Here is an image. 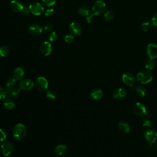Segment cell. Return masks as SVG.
Instances as JSON below:
<instances>
[{
    "label": "cell",
    "instance_id": "obj_40",
    "mask_svg": "<svg viewBox=\"0 0 157 157\" xmlns=\"http://www.w3.org/2000/svg\"><path fill=\"white\" fill-rule=\"evenodd\" d=\"M44 30L46 31H47V32H49V31H51L52 29H53V25L50 24H46L44 27Z\"/></svg>",
    "mask_w": 157,
    "mask_h": 157
},
{
    "label": "cell",
    "instance_id": "obj_6",
    "mask_svg": "<svg viewBox=\"0 0 157 157\" xmlns=\"http://www.w3.org/2000/svg\"><path fill=\"white\" fill-rule=\"evenodd\" d=\"M36 87L39 92H44L47 90L49 85L47 80L44 77H39L35 83Z\"/></svg>",
    "mask_w": 157,
    "mask_h": 157
},
{
    "label": "cell",
    "instance_id": "obj_30",
    "mask_svg": "<svg viewBox=\"0 0 157 157\" xmlns=\"http://www.w3.org/2000/svg\"><path fill=\"white\" fill-rule=\"evenodd\" d=\"M43 4L47 6V7H50L55 5L56 3V0H42Z\"/></svg>",
    "mask_w": 157,
    "mask_h": 157
},
{
    "label": "cell",
    "instance_id": "obj_39",
    "mask_svg": "<svg viewBox=\"0 0 157 157\" xmlns=\"http://www.w3.org/2000/svg\"><path fill=\"white\" fill-rule=\"evenodd\" d=\"M151 24L153 26L157 27V13H156L151 19Z\"/></svg>",
    "mask_w": 157,
    "mask_h": 157
},
{
    "label": "cell",
    "instance_id": "obj_33",
    "mask_svg": "<svg viewBox=\"0 0 157 157\" xmlns=\"http://www.w3.org/2000/svg\"><path fill=\"white\" fill-rule=\"evenodd\" d=\"M58 39L57 34L55 32H52L49 36V39L50 42H55Z\"/></svg>",
    "mask_w": 157,
    "mask_h": 157
},
{
    "label": "cell",
    "instance_id": "obj_16",
    "mask_svg": "<svg viewBox=\"0 0 157 157\" xmlns=\"http://www.w3.org/2000/svg\"><path fill=\"white\" fill-rule=\"evenodd\" d=\"M126 90L124 88H120L116 89L114 92L112 94V97L116 100H120L126 96Z\"/></svg>",
    "mask_w": 157,
    "mask_h": 157
},
{
    "label": "cell",
    "instance_id": "obj_28",
    "mask_svg": "<svg viewBox=\"0 0 157 157\" xmlns=\"http://www.w3.org/2000/svg\"><path fill=\"white\" fill-rule=\"evenodd\" d=\"M16 79L14 77L9 78L6 82V88H11L16 86Z\"/></svg>",
    "mask_w": 157,
    "mask_h": 157
},
{
    "label": "cell",
    "instance_id": "obj_38",
    "mask_svg": "<svg viewBox=\"0 0 157 157\" xmlns=\"http://www.w3.org/2000/svg\"><path fill=\"white\" fill-rule=\"evenodd\" d=\"M142 126H145V127H149L151 126V121L149 119L146 118L145 119L143 122H142Z\"/></svg>",
    "mask_w": 157,
    "mask_h": 157
},
{
    "label": "cell",
    "instance_id": "obj_14",
    "mask_svg": "<svg viewBox=\"0 0 157 157\" xmlns=\"http://www.w3.org/2000/svg\"><path fill=\"white\" fill-rule=\"evenodd\" d=\"M6 90L8 93V96L9 98H15L19 96L21 89L19 87L14 86L11 88H6Z\"/></svg>",
    "mask_w": 157,
    "mask_h": 157
},
{
    "label": "cell",
    "instance_id": "obj_32",
    "mask_svg": "<svg viewBox=\"0 0 157 157\" xmlns=\"http://www.w3.org/2000/svg\"><path fill=\"white\" fill-rule=\"evenodd\" d=\"M46 96L50 100H54L56 99V93L51 90H48L46 92Z\"/></svg>",
    "mask_w": 157,
    "mask_h": 157
},
{
    "label": "cell",
    "instance_id": "obj_11",
    "mask_svg": "<svg viewBox=\"0 0 157 157\" xmlns=\"http://www.w3.org/2000/svg\"><path fill=\"white\" fill-rule=\"evenodd\" d=\"M41 52L44 56H49L50 55L52 51V45L49 42H44L41 46Z\"/></svg>",
    "mask_w": 157,
    "mask_h": 157
},
{
    "label": "cell",
    "instance_id": "obj_9",
    "mask_svg": "<svg viewBox=\"0 0 157 157\" xmlns=\"http://www.w3.org/2000/svg\"><path fill=\"white\" fill-rule=\"evenodd\" d=\"M31 13L35 16H40L44 11V8L39 3H33L29 6Z\"/></svg>",
    "mask_w": 157,
    "mask_h": 157
},
{
    "label": "cell",
    "instance_id": "obj_41",
    "mask_svg": "<svg viewBox=\"0 0 157 157\" xmlns=\"http://www.w3.org/2000/svg\"><path fill=\"white\" fill-rule=\"evenodd\" d=\"M95 16V14L93 13L92 14H91L90 16H89L88 17H86V21L87 23H91L92 21V19L93 17V16Z\"/></svg>",
    "mask_w": 157,
    "mask_h": 157
},
{
    "label": "cell",
    "instance_id": "obj_13",
    "mask_svg": "<svg viewBox=\"0 0 157 157\" xmlns=\"http://www.w3.org/2000/svg\"><path fill=\"white\" fill-rule=\"evenodd\" d=\"M70 32L75 35V36H79L82 32V28L80 25L77 22H73L70 24L69 27Z\"/></svg>",
    "mask_w": 157,
    "mask_h": 157
},
{
    "label": "cell",
    "instance_id": "obj_2",
    "mask_svg": "<svg viewBox=\"0 0 157 157\" xmlns=\"http://www.w3.org/2000/svg\"><path fill=\"white\" fill-rule=\"evenodd\" d=\"M137 79L140 83L142 84H147L152 80L153 76L150 72L144 70L140 71L137 74Z\"/></svg>",
    "mask_w": 157,
    "mask_h": 157
},
{
    "label": "cell",
    "instance_id": "obj_25",
    "mask_svg": "<svg viewBox=\"0 0 157 157\" xmlns=\"http://www.w3.org/2000/svg\"><path fill=\"white\" fill-rule=\"evenodd\" d=\"M114 16H115L114 12L110 10V11H108L107 12H106V13L104 14V19H105L106 21L109 22V21H112V20L114 19Z\"/></svg>",
    "mask_w": 157,
    "mask_h": 157
},
{
    "label": "cell",
    "instance_id": "obj_17",
    "mask_svg": "<svg viewBox=\"0 0 157 157\" xmlns=\"http://www.w3.org/2000/svg\"><path fill=\"white\" fill-rule=\"evenodd\" d=\"M13 76L16 80H21L25 76V71L22 68H16L14 71Z\"/></svg>",
    "mask_w": 157,
    "mask_h": 157
},
{
    "label": "cell",
    "instance_id": "obj_7",
    "mask_svg": "<svg viewBox=\"0 0 157 157\" xmlns=\"http://www.w3.org/2000/svg\"><path fill=\"white\" fill-rule=\"evenodd\" d=\"M34 85L35 84L31 79H26L21 80L19 87L21 90L24 91H30L33 88Z\"/></svg>",
    "mask_w": 157,
    "mask_h": 157
},
{
    "label": "cell",
    "instance_id": "obj_1",
    "mask_svg": "<svg viewBox=\"0 0 157 157\" xmlns=\"http://www.w3.org/2000/svg\"><path fill=\"white\" fill-rule=\"evenodd\" d=\"M27 135L26 127L22 123L17 124L13 129V136L18 140L24 139Z\"/></svg>",
    "mask_w": 157,
    "mask_h": 157
},
{
    "label": "cell",
    "instance_id": "obj_3",
    "mask_svg": "<svg viewBox=\"0 0 157 157\" xmlns=\"http://www.w3.org/2000/svg\"><path fill=\"white\" fill-rule=\"evenodd\" d=\"M106 8L105 3L102 0H98L96 2L92 7V13L95 16H100L102 15Z\"/></svg>",
    "mask_w": 157,
    "mask_h": 157
},
{
    "label": "cell",
    "instance_id": "obj_15",
    "mask_svg": "<svg viewBox=\"0 0 157 157\" xmlns=\"http://www.w3.org/2000/svg\"><path fill=\"white\" fill-rule=\"evenodd\" d=\"M9 7L11 8V9L15 13H19V12H22L23 9H24V6L22 5V4L17 1V0H13L9 5Z\"/></svg>",
    "mask_w": 157,
    "mask_h": 157
},
{
    "label": "cell",
    "instance_id": "obj_27",
    "mask_svg": "<svg viewBox=\"0 0 157 157\" xmlns=\"http://www.w3.org/2000/svg\"><path fill=\"white\" fill-rule=\"evenodd\" d=\"M136 92H137V93L139 96L143 97V96H144L146 95L147 90H146V88L144 86L139 85L136 88Z\"/></svg>",
    "mask_w": 157,
    "mask_h": 157
},
{
    "label": "cell",
    "instance_id": "obj_23",
    "mask_svg": "<svg viewBox=\"0 0 157 157\" xmlns=\"http://www.w3.org/2000/svg\"><path fill=\"white\" fill-rule=\"evenodd\" d=\"M3 105L8 110H13L16 107L15 103L10 99H7L5 101H4Z\"/></svg>",
    "mask_w": 157,
    "mask_h": 157
},
{
    "label": "cell",
    "instance_id": "obj_5",
    "mask_svg": "<svg viewBox=\"0 0 157 157\" xmlns=\"http://www.w3.org/2000/svg\"><path fill=\"white\" fill-rule=\"evenodd\" d=\"M133 112L134 113L139 116V117H142V116H147L148 115H149L147 112V110L145 107L140 103H136L134 106H133Z\"/></svg>",
    "mask_w": 157,
    "mask_h": 157
},
{
    "label": "cell",
    "instance_id": "obj_26",
    "mask_svg": "<svg viewBox=\"0 0 157 157\" xmlns=\"http://www.w3.org/2000/svg\"><path fill=\"white\" fill-rule=\"evenodd\" d=\"M152 26H153V25L151 23H150L149 22H146L142 24L141 28L144 32H149L151 30Z\"/></svg>",
    "mask_w": 157,
    "mask_h": 157
},
{
    "label": "cell",
    "instance_id": "obj_42",
    "mask_svg": "<svg viewBox=\"0 0 157 157\" xmlns=\"http://www.w3.org/2000/svg\"><path fill=\"white\" fill-rule=\"evenodd\" d=\"M156 148H157V144H156Z\"/></svg>",
    "mask_w": 157,
    "mask_h": 157
},
{
    "label": "cell",
    "instance_id": "obj_20",
    "mask_svg": "<svg viewBox=\"0 0 157 157\" xmlns=\"http://www.w3.org/2000/svg\"><path fill=\"white\" fill-rule=\"evenodd\" d=\"M78 13L80 16H84L86 17H88L89 16L93 14V13H92L91 11V9L88 7L85 6L79 8V9H78Z\"/></svg>",
    "mask_w": 157,
    "mask_h": 157
},
{
    "label": "cell",
    "instance_id": "obj_4",
    "mask_svg": "<svg viewBox=\"0 0 157 157\" xmlns=\"http://www.w3.org/2000/svg\"><path fill=\"white\" fill-rule=\"evenodd\" d=\"M1 149L2 153L5 156L9 157L13 154L14 147L13 143H11V142L6 141L2 144Z\"/></svg>",
    "mask_w": 157,
    "mask_h": 157
},
{
    "label": "cell",
    "instance_id": "obj_36",
    "mask_svg": "<svg viewBox=\"0 0 157 157\" xmlns=\"http://www.w3.org/2000/svg\"><path fill=\"white\" fill-rule=\"evenodd\" d=\"M22 13L23 14V15H24V16H29V15L30 14V13H31V11H30V9L29 7H28V8H27V7H24V9H23V10H22Z\"/></svg>",
    "mask_w": 157,
    "mask_h": 157
},
{
    "label": "cell",
    "instance_id": "obj_21",
    "mask_svg": "<svg viewBox=\"0 0 157 157\" xmlns=\"http://www.w3.org/2000/svg\"><path fill=\"white\" fill-rule=\"evenodd\" d=\"M103 92L101 89H95L91 93V96L93 99L99 100L103 96Z\"/></svg>",
    "mask_w": 157,
    "mask_h": 157
},
{
    "label": "cell",
    "instance_id": "obj_8",
    "mask_svg": "<svg viewBox=\"0 0 157 157\" xmlns=\"http://www.w3.org/2000/svg\"><path fill=\"white\" fill-rule=\"evenodd\" d=\"M144 137L150 144H153L157 140V132L154 129H148L144 133Z\"/></svg>",
    "mask_w": 157,
    "mask_h": 157
},
{
    "label": "cell",
    "instance_id": "obj_24",
    "mask_svg": "<svg viewBox=\"0 0 157 157\" xmlns=\"http://www.w3.org/2000/svg\"><path fill=\"white\" fill-rule=\"evenodd\" d=\"M11 50L10 48L8 46H4L0 47V55H1L2 57H6L9 55L10 54Z\"/></svg>",
    "mask_w": 157,
    "mask_h": 157
},
{
    "label": "cell",
    "instance_id": "obj_10",
    "mask_svg": "<svg viewBox=\"0 0 157 157\" xmlns=\"http://www.w3.org/2000/svg\"><path fill=\"white\" fill-rule=\"evenodd\" d=\"M147 54L150 59L157 58V46L155 44H149L147 47Z\"/></svg>",
    "mask_w": 157,
    "mask_h": 157
},
{
    "label": "cell",
    "instance_id": "obj_37",
    "mask_svg": "<svg viewBox=\"0 0 157 157\" xmlns=\"http://www.w3.org/2000/svg\"><path fill=\"white\" fill-rule=\"evenodd\" d=\"M54 14V9H49L45 12V16L46 17H50Z\"/></svg>",
    "mask_w": 157,
    "mask_h": 157
},
{
    "label": "cell",
    "instance_id": "obj_12",
    "mask_svg": "<svg viewBox=\"0 0 157 157\" xmlns=\"http://www.w3.org/2000/svg\"><path fill=\"white\" fill-rule=\"evenodd\" d=\"M123 82L127 85L132 87L135 82V77L133 74L131 73H125L122 76Z\"/></svg>",
    "mask_w": 157,
    "mask_h": 157
},
{
    "label": "cell",
    "instance_id": "obj_18",
    "mask_svg": "<svg viewBox=\"0 0 157 157\" xmlns=\"http://www.w3.org/2000/svg\"><path fill=\"white\" fill-rule=\"evenodd\" d=\"M29 32L34 36H39L43 32L42 28L39 25L36 24H33L31 25L29 28Z\"/></svg>",
    "mask_w": 157,
    "mask_h": 157
},
{
    "label": "cell",
    "instance_id": "obj_22",
    "mask_svg": "<svg viewBox=\"0 0 157 157\" xmlns=\"http://www.w3.org/2000/svg\"><path fill=\"white\" fill-rule=\"evenodd\" d=\"M119 129L121 133L125 134L128 133L130 131L129 125L125 121H121L119 123Z\"/></svg>",
    "mask_w": 157,
    "mask_h": 157
},
{
    "label": "cell",
    "instance_id": "obj_29",
    "mask_svg": "<svg viewBox=\"0 0 157 157\" xmlns=\"http://www.w3.org/2000/svg\"><path fill=\"white\" fill-rule=\"evenodd\" d=\"M145 66L147 69H153L155 67V63L153 59L149 58L145 63Z\"/></svg>",
    "mask_w": 157,
    "mask_h": 157
},
{
    "label": "cell",
    "instance_id": "obj_35",
    "mask_svg": "<svg viewBox=\"0 0 157 157\" xmlns=\"http://www.w3.org/2000/svg\"><path fill=\"white\" fill-rule=\"evenodd\" d=\"M6 138V134L4 130L0 129V142L4 141Z\"/></svg>",
    "mask_w": 157,
    "mask_h": 157
},
{
    "label": "cell",
    "instance_id": "obj_31",
    "mask_svg": "<svg viewBox=\"0 0 157 157\" xmlns=\"http://www.w3.org/2000/svg\"><path fill=\"white\" fill-rule=\"evenodd\" d=\"M8 96L6 89L0 87V99H5Z\"/></svg>",
    "mask_w": 157,
    "mask_h": 157
},
{
    "label": "cell",
    "instance_id": "obj_34",
    "mask_svg": "<svg viewBox=\"0 0 157 157\" xmlns=\"http://www.w3.org/2000/svg\"><path fill=\"white\" fill-rule=\"evenodd\" d=\"M65 41L66 43H68V44H71L72 43L74 42V37L73 35H67L65 37Z\"/></svg>",
    "mask_w": 157,
    "mask_h": 157
},
{
    "label": "cell",
    "instance_id": "obj_19",
    "mask_svg": "<svg viewBox=\"0 0 157 157\" xmlns=\"http://www.w3.org/2000/svg\"><path fill=\"white\" fill-rule=\"evenodd\" d=\"M68 148L65 145H58L55 148V153L58 156H62L66 153Z\"/></svg>",
    "mask_w": 157,
    "mask_h": 157
}]
</instances>
